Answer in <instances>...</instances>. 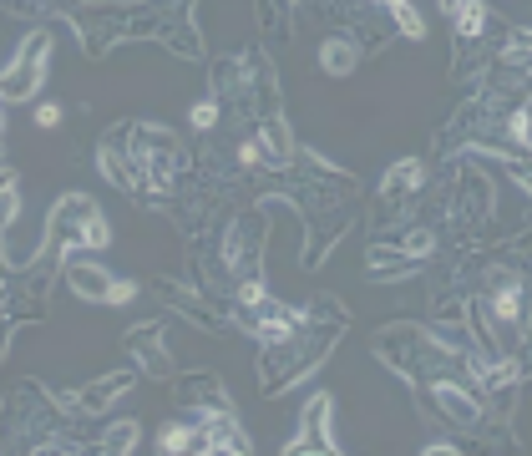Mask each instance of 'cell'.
Returning <instances> with one entry per match:
<instances>
[{"label":"cell","mask_w":532,"mask_h":456,"mask_svg":"<svg viewBox=\"0 0 532 456\" xmlns=\"http://www.w3.org/2000/svg\"><path fill=\"white\" fill-rule=\"evenodd\" d=\"M46 239H51L56 254H71L76 244L107 249V244H112V223H107V213H102L92 198L66 193V198L51 208V218H46Z\"/></svg>","instance_id":"6da1fadb"},{"label":"cell","mask_w":532,"mask_h":456,"mask_svg":"<svg viewBox=\"0 0 532 456\" xmlns=\"http://www.w3.org/2000/svg\"><path fill=\"white\" fill-rule=\"evenodd\" d=\"M51 71V36L36 31L21 41V51L0 66V102H36Z\"/></svg>","instance_id":"7a4b0ae2"},{"label":"cell","mask_w":532,"mask_h":456,"mask_svg":"<svg viewBox=\"0 0 532 456\" xmlns=\"http://www.w3.org/2000/svg\"><path fill=\"white\" fill-rule=\"evenodd\" d=\"M127 137H132V152H137V163H142L147 188H158V193H163V188L173 183L178 163H183L178 137H173V132H163V127H152V122H137Z\"/></svg>","instance_id":"3957f363"},{"label":"cell","mask_w":532,"mask_h":456,"mask_svg":"<svg viewBox=\"0 0 532 456\" xmlns=\"http://www.w3.org/2000/svg\"><path fill=\"white\" fill-rule=\"evenodd\" d=\"M66 284H71L76 299H87V304H127V299H137V284L132 279H117L112 269L87 264V259H71L66 264Z\"/></svg>","instance_id":"277c9868"},{"label":"cell","mask_w":532,"mask_h":456,"mask_svg":"<svg viewBox=\"0 0 532 456\" xmlns=\"http://www.w3.org/2000/svg\"><path fill=\"white\" fill-rule=\"evenodd\" d=\"M330 416H335V396H310V406H304V416H299V431H294V441L284 446V451H340L335 446V426H330Z\"/></svg>","instance_id":"5b68a950"},{"label":"cell","mask_w":532,"mask_h":456,"mask_svg":"<svg viewBox=\"0 0 532 456\" xmlns=\"http://www.w3.org/2000/svg\"><path fill=\"white\" fill-rule=\"evenodd\" d=\"M193 421H198L193 451H213V456H239V451H249V431L234 421V411H208V416H193Z\"/></svg>","instance_id":"8992f818"},{"label":"cell","mask_w":532,"mask_h":456,"mask_svg":"<svg viewBox=\"0 0 532 456\" xmlns=\"http://www.w3.org/2000/svg\"><path fill=\"white\" fill-rule=\"evenodd\" d=\"M97 163H102V178H107L112 188H122V193L147 188L142 163H137V152H132V137H107L102 152H97Z\"/></svg>","instance_id":"52a82bcc"},{"label":"cell","mask_w":532,"mask_h":456,"mask_svg":"<svg viewBox=\"0 0 532 456\" xmlns=\"http://www.w3.org/2000/svg\"><path fill=\"white\" fill-rule=\"evenodd\" d=\"M259 239H264V218H239L234 228H228V244H223V264L234 274H259Z\"/></svg>","instance_id":"ba28073f"},{"label":"cell","mask_w":532,"mask_h":456,"mask_svg":"<svg viewBox=\"0 0 532 456\" xmlns=\"http://www.w3.org/2000/svg\"><path fill=\"white\" fill-rule=\"evenodd\" d=\"M431 401H436V411H441V416H451L456 426H477V421H482L477 396H472L467 386H456V380H446V375H436V380H431Z\"/></svg>","instance_id":"9c48e42d"},{"label":"cell","mask_w":532,"mask_h":456,"mask_svg":"<svg viewBox=\"0 0 532 456\" xmlns=\"http://www.w3.org/2000/svg\"><path fill=\"white\" fill-rule=\"evenodd\" d=\"M127 355H137L147 375H173V355L163 345V325H137L127 335Z\"/></svg>","instance_id":"30bf717a"},{"label":"cell","mask_w":532,"mask_h":456,"mask_svg":"<svg viewBox=\"0 0 532 456\" xmlns=\"http://www.w3.org/2000/svg\"><path fill=\"white\" fill-rule=\"evenodd\" d=\"M421 183H426V168H421L416 158H401V163H391V173H386V178H380V198L396 203L401 193H416Z\"/></svg>","instance_id":"8fae6325"},{"label":"cell","mask_w":532,"mask_h":456,"mask_svg":"<svg viewBox=\"0 0 532 456\" xmlns=\"http://www.w3.org/2000/svg\"><path fill=\"white\" fill-rule=\"evenodd\" d=\"M259 147H264L269 168H289V158H294V137H289V127H284L279 117H269V122H264V132H259Z\"/></svg>","instance_id":"7c38bea8"},{"label":"cell","mask_w":532,"mask_h":456,"mask_svg":"<svg viewBox=\"0 0 532 456\" xmlns=\"http://www.w3.org/2000/svg\"><path fill=\"white\" fill-rule=\"evenodd\" d=\"M365 269H370V279H401V274L416 269V259H406V254L391 249V244H375L370 259H365Z\"/></svg>","instance_id":"4fadbf2b"},{"label":"cell","mask_w":532,"mask_h":456,"mask_svg":"<svg viewBox=\"0 0 532 456\" xmlns=\"http://www.w3.org/2000/svg\"><path fill=\"white\" fill-rule=\"evenodd\" d=\"M132 386V375L127 370H117V375H107V380H97V386H87L82 396H76V401H82V411H107L122 391Z\"/></svg>","instance_id":"5bb4252c"},{"label":"cell","mask_w":532,"mask_h":456,"mask_svg":"<svg viewBox=\"0 0 532 456\" xmlns=\"http://www.w3.org/2000/svg\"><path fill=\"white\" fill-rule=\"evenodd\" d=\"M355 61H360V51H355V41H350V36H330V41L320 46V66H325L330 76H350V71H355Z\"/></svg>","instance_id":"9a60e30c"},{"label":"cell","mask_w":532,"mask_h":456,"mask_svg":"<svg viewBox=\"0 0 532 456\" xmlns=\"http://www.w3.org/2000/svg\"><path fill=\"white\" fill-rule=\"evenodd\" d=\"M487 310H492V320H497V325H522V284H517V279H507V284L492 294Z\"/></svg>","instance_id":"2e32d148"},{"label":"cell","mask_w":532,"mask_h":456,"mask_svg":"<svg viewBox=\"0 0 532 456\" xmlns=\"http://www.w3.org/2000/svg\"><path fill=\"white\" fill-rule=\"evenodd\" d=\"M451 21H456V36H462V41H477L482 26H487V0H456Z\"/></svg>","instance_id":"e0dca14e"},{"label":"cell","mask_w":532,"mask_h":456,"mask_svg":"<svg viewBox=\"0 0 532 456\" xmlns=\"http://www.w3.org/2000/svg\"><path fill=\"white\" fill-rule=\"evenodd\" d=\"M193 441H198V421H168L158 431V451L163 456H183V451H193Z\"/></svg>","instance_id":"ac0fdd59"},{"label":"cell","mask_w":532,"mask_h":456,"mask_svg":"<svg viewBox=\"0 0 532 456\" xmlns=\"http://www.w3.org/2000/svg\"><path fill=\"white\" fill-rule=\"evenodd\" d=\"M137 436H142L137 421H117V426H107V436H102L97 446L112 451V456H122V451H137Z\"/></svg>","instance_id":"d6986e66"},{"label":"cell","mask_w":532,"mask_h":456,"mask_svg":"<svg viewBox=\"0 0 532 456\" xmlns=\"http://www.w3.org/2000/svg\"><path fill=\"white\" fill-rule=\"evenodd\" d=\"M386 6H391V16H396L401 36H411V41H426V21H421V11L411 6V0H386Z\"/></svg>","instance_id":"ffe728a7"},{"label":"cell","mask_w":532,"mask_h":456,"mask_svg":"<svg viewBox=\"0 0 532 456\" xmlns=\"http://www.w3.org/2000/svg\"><path fill=\"white\" fill-rule=\"evenodd\" d=\"M396 249H401L406 259H416V264H421V259H431V249H436V239H431V228H411V234H406V239H401Z\"/></svg>","instance_id":"44dd1931"},{"label":"cell","mask_w":532,"mask_h":456,"mask_svg":"<svg viewBox=\"0 0 532 456\" xmlns=\"http://www.w3.org/2000/svg\"><path fill=\"white\" fill-rule=\"evenodd\" d=\"M239 304H249V310H259V304H269V289L259 274H239Z\"/></svg>","instance_id":"7402d4cb"},{"label":"cell","mask_w":532,"mask_h":456,"mask_svg":"<svg viewBox=\"0 0 532 456\" xmlns=\"http://www.w3.org/2000/svg\"><path fill=\"white\" fill-rule=\"evenodd\" d=\"M16 218H21V188L6 183V188H0V228H11Z\"/></svg>","instance_id":"603a6c76"},{"label":"cell","mask_w":532,"mask_h":456,"mask_svg":"<svg viewBox=\"0 0 532 456\" xmlns=\"http://www.w3.org/2000/svg\"><path fill=\"white\" fill-rule=\"evenodd\" d=\"M507 137H512L517 147H527V142H532V127H527V107H517V112L507 117Z\"/></svg>","instance_id":"cb8c5ba5"},{"label":"cell","mask_w":532,"mask_h":456,"mask_svg":"<svg viewBox=\"0 0 532 456\" xmlns=\"http://www.w3.org/2000/svg\"><path fill=\"white\" fill-rule=\"evenodd\" d=\"M239 163H249V168H269V158H264V147H259V137L239 142Z\"/></svg>","instance_id":"d4e9b609"},{"label":"cell","mask_w":532,"mask_h":456,"mask_svg":"<svg viewBox=\"0 0 532 456\" xmlns=\"http://www.w3.org/2000/svg\"><path fill=\"white\" fill-rule=\"evenodd\" d=\"M502 61H507V66H527V36H522V31L502 46Z\"/></svg>","instance_id":"484cf974"},{"label":"cell","mask_w":532,"mask_h":456,"mask_svg":"<svg viewBox=\"0 0 532 456\" xmlns=\"http://www.w3.org/2000/svg\"><path fill=\"white\" fill-rule=\"evenodd\" d=\"M36 127H41V132L61 127V102H41V107H36Z\"/></svg>","instance_id":"4316f807"},{"label":"cell","mask_w":532,"mask_h":456,"mask_svg":"<svg viewBox=\"0 0 532 456\" xmlns=\"http://www.w3.org/2000/svg\"><path fill=\"white\" fill-rule=\"evenodd\" d=\"M193 127H198V132L218 127V102H198V107H193Z\"/></svg>","instance_id":"83f0119b"},{"label":"cell","mask_w":532,"mask_h":456,"mask_svg":"<svg viewBox=\"0 0 532 456\" xmlns=\"http://www.w3.org/2000/svg\"><path fill=\"white\" fill-rule=\"evenodd\" d=\"M441 11H446V16H451V11H456V0H441Z\"/></svg>","instance_id":"f1b7e54d"},{"label":"cell","mask_w":532,"mask_h":456,"mask_svg":"<svg viewBox=\"0 0 532 456\" xmlns=\"http://www.w3.org/2000/svg\"><path fill=\"white\" fill-rule=\"evenodd\" d=\"M0 137H6V112H0Z\"/></svg>","instance_id":"f546056e"}]
</instances>
